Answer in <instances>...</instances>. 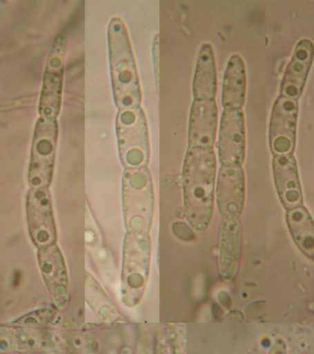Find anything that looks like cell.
I'll return each instance as SVG.
<instances>
[{
  "label": "cell",
  "mask_w": 314,
  "mask_h": 354,
  "mask_svg": "<svg viewBox=\"0 0 314 354\" xmlns=\"http://www.w3.org/2000/svg\"><path fill=\"white\" fill-rule=\"evenodd\" d=\"M217 156L214 149H188L184 158L181 185L184 213L195 231L205 232L214 213Z\"/></svg>",
  "instance_id": "cell-1"
},
{
  "label": "cell",
  "mask_w": 314,
  "mask_h": 354,
  "mask_svg": "<svg viewBox=\"0 0 314 354\" xmlns=\"http://www.w3.org/2000/svg\"><path fill=\"white\" fill-rule=\"evenodd\" d=\"M110 72L118 110L141 107L142 91L125 21L115 16L108 25Z\"/></svg>",
  "instance_id": "cell-2"
},
{
  "label": "cell",
  "mask_w": 314,
  "mask_h": 354,
  "mask_svg": "<svg viewBox=\"0 0 314 354\" xmlns=\"http://www.w3.org/2000/svg\"><path fill=\"white\" fill-rule=\"evenodd\" d=\"M122 196L126 231L148 232L155 212V194L147 166L125 169Z\"/></svg>",
  "instance_id": "cell-3"
},
{
  "label": "cell",
  "mask_w": 314,
  "mask_h": 354,
  "mask_svg": "<svg viewBox=\"0 0 314 354\" xmlns=\"http://www.w3.org/2000/svg\"><path fill=\"white\" fill-rule=\"evenodd\" d=\"M151 261V239L148 232H128L124 241L122 265L123 303L135 307L142 300Z\"/></svg>",
  "instance_id": "cell-4"
},
{
  "label": "cell",
  "mask_w": 314,
  "mask_h": 354,
  "mask_svg": "<svg viewBox=\"0 0 314 354\" xmlns=\"http://www.w3.org/2000/svg\"><path fill=\"white\" fill-rule=\"evenodd\" d=\"M115 126L124 167H146L150 162V143L144 110L141 107L118 110Z\"/></svg>",
  "instance_id": "cell-5"
},
{
  "label": "cell",
  "mask_w": 314,
  "mask_h": 354,
  "mask_svg": "<svg viewBox=\"0 0 314 354\" xmlns=\"http://www.w3.org/2000/svg\"><path fill=\"white\" fill-rule=\"evenodd\" d=\"M59 123L39 118L35 124L28 181L32 189H48L53 181Z\"/></svg>",
  "instance_id": "cell-6"
},
{
  "label": "cell",
  "mask_w": 314,
  "mask_h": 354,
  "mask_svg": "<svg viewBox=\"0 0 314 354\" xmlns=\"http://www.w3.org/2000/svg\"><path fill=\"white\" fill-rule=\"evenodd\" d=\"M68 35L57 33L46 60L41 88L40 118L57 120L61 109L63 84H64L65 62L68 52Z\"/></svg>",
  "instance_id": "cell-7"
},
{
  "label": "cell",
  "mask_w": 314,
  "mask_h": 354,
  "mask_svg": "<svg viewBox=\"0 0 314 354\" xmlns=\"http://www.w3.org/2000/svg\"><path fill=\"white\" fill-rule=\"evenodd\" d=\"M1 351L68 353L66 331L1 326Z\"/></svg>",
  "instance_id": "cell-8"
},
{
  "label": "cell",
  "mask_w": 314,
  "mask_h": 354,
  "mask_svg": "<svg viewBox=\"0 0 314 354\" xmlns=\"http://www.w3.org/2000/svg\"><path fill=\"white\" fill-rule=\"evenodd\" d=\"M297 115V101L281 95L277 97L273 105L269 123V146L274 156L293 153Z\"/></svg>",
  "instance_id": "cell-9"
},
{
  "label": "cell",
  "mask_w": 314,
  "mask_h": 354,
  "mask_svg": "<svg viewBox=\"0 0 314 354\" xmlns=\"http://www.w3.org/2000/svg\"><path fill=\"white\" fill-rule=\"evenodd\" d=\"M217 152L222 166L242 167L246 155V132L242 109L223 110Z\"/></svg>",
  "instance_id": "cell-10"
},
{
  "label": "cell",
  "mask_w": 314,
  "mask_h": 354,
  "mask_svg": "<svg viewBox=\"0 0 314 354\" xmlns=\"http://www.w3.org/2000/svg\"><path fill=\"white\" fill-rule=\"evenodd\" d=\"M30 236L38 249L56 245L57 232L48 189L29 191L26 201Z\"/></svg>",
  "instance_id": "cell-11"
},
{
  "label": "cell",
  "mask_w": 314,
  "mask_h": 354,
  "mask_svg": "<svg viewBox=\"0 0 314 354\" xmlns=\"http://www.w3.org/2000/svg\"><path fill=\"white\" fill-rule=\"evenodd\" d=\"M38 262L43 281L56 309L63 311L70 306V288L64 257L57 245L38 249Z\"/></svg>",
  "instance_id": "cell-12"
},
{
  "label": "cell",
  "mask_w": 314,
  "mask_h": 354,
  "mask_svg": "<svg viewBox=\"0 0 314 354\" xmlns=\"http://www.w3.org/2000/svg\"><path fill=\"white\" fill-rule=\"evenodd\" d=\"M216 195L217 209L222 220L239 221L246 196L244 168L220 166Z\"/></svg>",
  "instance_id": "cell-13"
},
{
  "label": "cell",
  "mask_w": 314,
  "mask_h": 354,
  "mask_svg": "<svg viewBox=\"0 0 314 354\" xmlns=\"http://www.w3.org/2000/svg\"><path fill=\"white\" fill-rule=\"evenodd\" d=\"M219 109L216 100L193 102L190 110L188 149H214L217 140Z\"/></svg>",
  "instance_id": "cell-14"
},
{
  "label": "cell",
  "mask_w": 314,
  "mask_h": 354,
  "mask_svg": "<svg viewBox=\"0 0 314 354\" xmlns=\"http://www.w3.org/2000/svg\"><path fill=\"white\" fill-rule=\"evenodd\" d=\"M314 60V44L310 39L297 41L280 85V95L297 101L302 95Z\"/></svg>",
  "instance_id": "cell-15"
},
{
  "label": "cell",
  "mask_w": 314,
  "mask_h": 354,
  "mask_svg": "<svg viewBox=\"0 0 314 354\" xmlns=\"http://www.w3.org/2000/svg\"><path fill=\"white\" fill-rule=\"evenodd\" d=\"M272 166L275 190L282 206L286 210L303 206L302 185L294 154L275 155Z\"/></svg>",
  "instance_id": "cell-16"
},
{
  "label": "cell",
  "mask_w": 314,
  "mask_h": 354,
  "mask_svg": "<svg viewBox=\"0 0 314 354\" xmlns=\"http://www.w3.org/2000/svg\"><path fill=\"white\" fill-rule=\"evenodd\" d=\"M241 257V224L239 221L222 220L217 243V266L223 281L235 278Z\"/></svg>",
  "instance_id": "cell-17"
},
{
  "label": "cell",
  "mask_w": 314,
  "mask_h": 354,
  "mask_svg": "<svg viewBox=\"0 0 314 354\" xmlns=\"http://www.w3.org/2000/svg\"><path fill=\"white\" fill-rule=\"evenodd\" d=\"M217 75L216 60L211 44L200 47L193 80V96L197 101H211L216 99Z\"/></svg>",
  "instance_id": "cell-18"
},
{
  "label": "cell",
  "mask_w": 314,
  "mask_h": 354,
  "mask_svg": "<svg viewBox=\"0 0 314 354\" xmlns=\"http://www.w3.org/2000/svg\"><path fill=\"white\" fill-rule=\"evenodd\" d=\"M247 72L241 55H231L223 79L222 102L224 109H242L246 100Z\"/></svg>",
  "instance_id": "cell-19"
},
{
  "label": "cell",
  "mask_w": 314,
  "mask_h": 354,
  "mask_svg": "<svg viewBox=\"0 0 314 354\" xmlns=\"http://www.w3.org/2000/svg\"><path fill=\"white\" fill-rule=\"evenodd\" d=\"M286 224L292 240L306 257L314 261V221L304 206L286 210Z\"/></svg>",
  "instance_id": "cell-20"
},
{
  "label": "cell",
  "mask_w": 314,
  "mask_h": 354,
  "mask_svg": "<svg viewBox=\"0 0 314 354\" xmlns=\"http://www.w3.org/2000/svg\"><path fill=\"white\" fill-rule=\"evenodd\" d=\"M85 300L93 314L101 323L106 325H118L124 323V319L118 313L117 307L103 287L95 277L86 272L85 276Z\"/></svg>",
  "instance_id": "cell-21"
},
{
  "label": "cell",
  "mask_w": 314,
  "mask_h": 354,
  "mask_svg": "<svg viewBox=\"0 0 314 354\" xmlns=\"http://www.w3.org/2000/svg\"><path fill=\"white\" fill-rule=\"evenodd\" d=\"M59 310L51 308H43L29 313L23 317L18 318L14 322L9 324L10 326L15 328H46L54 326L59 320Z\"/></svg>",
  "instance_id": "cell-22"
},
{
  "label": "cell",
  "mask_w": 314,
  "mask_h": 354,
  "mask_svg": "<svg viewBox=\"0 0 314 354\" xmlns=\"http://www.w3.org/2000/svg\"><path fill=\"white\" fill-rule=\"evenodd\" d=\"M68 353H92L98 350L97 340L90 335L67 331Z\"/></svg>",
  "instance_id": "cell-23"
},
{
  "label": "cell",
  "mask_w": 314,
  "mask_h": 354,
  "mask_svg": "<svg viewBox=\"0 0 314 354\" xmlns=\"http://www.w3.org/2000/svg\"><path fill=\"white\" fill-rule=\"evenodd\" d=\"M120 354H131L130 348L128 347V346H125V347H123L122 350H121Z\"/></svg>",
  "instance_id": "cell-24"
},
{
  "label": "cell",
  "mask_w": 314,
  "mask_h": 354,
  "mask_svg": "<svg viewBox=\"0 0 314 354\" xmlns=\"http://www.w3.org/2000/svg\"><path fill=\"white\" fill-rule=\"evenodd\" d=\"M14 354H27L26 353H20V351H17V353H14Z\"/></svg>",
  "instance_id": "cell-25"
}]
</instances>
